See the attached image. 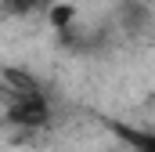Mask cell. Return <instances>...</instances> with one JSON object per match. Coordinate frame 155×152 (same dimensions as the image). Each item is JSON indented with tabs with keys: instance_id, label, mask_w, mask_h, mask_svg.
I'll list each match as a JSON object with an SVG mask.
<instances>
[{
	"instance_id": "1",
	"label": "cell",
	"mask_w": 155,
	"mask_h": 152,
	"mask_svg": "<svg viewBox=\"0 0 155 152\" xmlns=\"http://www.w3.org/2000/svg\"><path fill=\"white\" fill-rule=\"evenodd\" d=\"M4 116H7V123H15L22 130H36L51 119V105L36 91L33 80H22V73L11 69L7 73V109H4Z\"/></svg>"
},
{
	"instance_id": "2",
	"label": "cell",
	"mask_w": 155,
	"mask_h": 152,
	"mask_svg": "<svg viewBox=\"0 0 155 152\" xmlns=\"http://www.w3.org/2000/svg\"><path fill=\"white\" fill-rule=\"evenodd\" d=\"M116 134H119L134 152H155V134H152V130H134V127L116 123Z\"/></svg>"
},
{
	"instance_id": "3",
	"label": "cell",
	"mask_w": 155,
	"mask_h": 152,
	"mask_svg": "<svg viewBox=\"0 0 155 152\" xmlns=\"http://www.w3.org/2000/svg\"><path fill=\"white\" fill-rule=\"evenodd\" d=\"M43 0H0V7H4V15H29V11H36Z\"/></svg>"
},
{
	"instance_id": "4",
	"label": "cell",
	"mask_w": 155,
	"mask_h": 152,
	"mask_svg": "<svg viewBox=\"0 0 155 152\" xmlns=\"http://www.w3.org/2000/svg\"><path fill=\"white\" fill-rule=\"evenodd\" d=\"M72 4H58V7H51V26H58V29H65L69 22H72Z\"/></svg>"
}]
</instances>
